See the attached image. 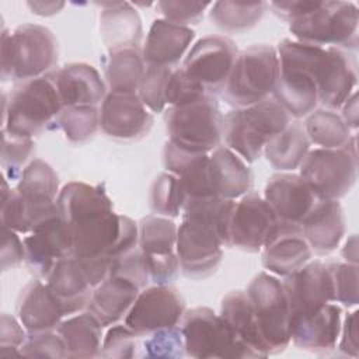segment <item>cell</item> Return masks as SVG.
I'll use <instances>...</instances> for the list:
<instances>
[{
    "label": "cell",
    "instance_id": "cell-1",
    "mask_svg": "<svg viewBox=\"0 0 359 359\" xmlns=\"http://www.w3.org/2000/svg\"><path fill=\"white\" fill-rule=\"evenodd\" d=\"M57 41L39 24L18 25L13 34L1 29V80L28 81L48 76L57 65Z\"/></svg>",
    "mask_w": 359,
    "mask_h": 359
},
{
    "label": "cell",
    "instance_id": "cell-2",
    "mask_svg": "<svg viewBox=\"0 0 359 359\" xmlns=\"http://www.w3.org/2000/svg\"><path fill=\"white\" fill-rule=\"evenodd\" d=\"M63 109L52 74L20 83L8 100L3 94V129L8 135H41Z\"/></svg>",
    "mask_w": 359,
    "mask_h": 359
},
{
    "label": "cell",
    "instance_id": "cell-3",
    "mask_svg": "<svg viewBox=\"0 0 359 359\" xmlns=\"http://www.w3.org/2000/svg\"><path fill=\"white\" fill-rule=\"evenodd\" d=\"M318 46L283 39L278 45L279 76L273 100L290 118H304L318 105V90L313 77V62Z\"/></svg>",
    "mask_w": 359,
    "mask_h": 359
},
{
    "label": "cell",
    "instance_id": "cell-4",
    "mask_svg": "<svg viewBox=\"0 0 359 359\" xmlns=\"http://www.w3.org/2000/svg\"><path fill=\"white\" fill-rule=\"evenodd\" d=\"M290 123V116L273 98L245 108H234L223 116L226 147L245 163L257 161L266 143Z\"/></svg>",
    "mask_w": 359,
    "mask_h": 359
},
{
    "label": "cell",
    "instance_id": "cell-5",
    "mask_svg": "<svg viewBox=\"0 0 359 359\" xmlns=\"http://www.w3.org/2000/svg\"><path fill=\"white\" fill-rule=\"evenodd\" d=\"M164 122L168 142L189 151L209 154L223 140V115L216 97L209 94L168 107Z\"/></svg>",
    "mask_w": 359,
    "mask_h": 359
},
{
    "label": "cell",
    "instance_id": "cell-6",
    "mask_svg": "<svg viewBox=\"0 0 359 359\" xmlns=\"http://www.w3.org/2000/svg\"><path fill=\"white\" fill-rule=\"evenodd\" d=\"M358 7L352 1H316L303 17L289 22V31L296 41L320 48H358Z\"/></svg>",
    "mask_w": 359,
    "mask_h": 359
},
{
    "label": "cell",
    "instance_id": "cell-7",
    "mask_svg": "<svg viewBox=\"0 0 359 359\" xmlns=\"http://www.w3.org/2000/svg\"><path fill=\"white\" fill-rule=\"evenodd\" d=\"M279 76V57L273 46L252 45L238 52L222 91L224 102L245 108L269 98Z\"/></svg>",
    "mask_w": 359,
    "mask_h": 359
},
{
    "label": "cell",
    "instance_id": "cell-8",
    "mask_svg": "<svg viewBox=\"0 0 359 359\" xmlns=\"http://www.w3.org/2000/svg\"><path fill=\"white\" fill-rule=\"evenodd\" d=\"M266 355L283 352L290 344V310L283 283L269 272L258 273L247 287Z\"/></svg>",
    "mask_w": 359,
    "mask_h": 359
},
{
    "label": "cell",
    "instance_id": "cell-9",
    "mask_svg": "<svg viewBox=\"0 0 359 359\" xmlns=\"http://www.w3.org/2000/svg\"><path fill=\"white\" fill-rule=\"evenodd\" d=\"M316 199L338 201L346 196L356 184V139L342 149H314L299 167Z\"/></svg>",
    "mask_w": 359,
    "mask_h": 359
},
{
    "label": "cell",
    "instance_id": "cell-10",
    "mask_svg": "<svg viewBox=\"0 0 359 359\" xmlns=\"http://www.w3.org/2000/svg\"><path fill=\"white\" fill-rule=\"evenodd\" d=\"M185 355L196 359L255 358L229 324L209 307L185 311L181 320Z\"/></svg>",
    "mask_w": 359,
    "mask_h": 359
},
{
    "label": "cell",
    "instance_id": "cell-11",
    "mask_svg": "<svg viewBox=\"0 0 359 359\" xmlns=\"http://www.w3.org/2000/svg\"><path fill=\"white\" fill-rule=\"evenodd\" d=\"M238 55L234 41L222 35L198 39L184 57V73L208 94L217 95L226 87Z\"/></svg>",
    "mask_w": 359,
    "mask_h": 359
},
{
    "label": "cell",
    "instance_id": "cell-12",
    "mask_svg": "<svg viewBox=\"0 0 359 359\" xmlns=\"http://www.w3.org/2000/svg\"><path fill=\"white\" fill-rule=\"evenodd\" d=\"M137 229V245L144 257L150 280L156 285H171L180 273L175 223L170 217L149 215L139 220Z\"/></svg>",
    "mask_w": 359,
    "mask_h": 359
},
{
    "label": "cell",
    "instance_id": "cell-13",
    "mask_svg": "<svg viewBox=\"0 0 359 359\" xmlns=\"http://www.w3.org/2000/svg\"><path fill=\"white\" fill-rule=\"evenodd\" d=\"M184 314L185 302L178 290L170 285H154L139 292L125 317V324L142 337L177 327Z\"/></svg>",
    "mask_w": 359,
    "mask_h": 359
},
{
    "label": "cell",
    "instance_id": "cell-14",
    "mask_svg": "<svg viewBox=\"0 0 359 359\" xmlns=\"http://www.w3.org/2000/svg\"><path fill=\"white\" fill-rule=\"evenodd\" d=\"M278 219L262 196L248 192L234 201L227 223V247L258 252L276 226Z\"/></svg>",
    "mask_w": 359,
    "mask_h": 359
},
{
    "label": "cell",
    "instance_id": "cell-15",
    "mask_svg": "<svg viewBox=\"0 0 359 359\" xmlns=\"http://www.w3.org/2000/svg\"><path fill=\"white\" fill-rule=\"evenodd\" d=\"M22 241L25 248V265L38 279H46L60 259L72 255V230L59 213L38 223Z\"/></svg>",
    "mask_w": 359,
    "mask_h": 359
},
{
    "label": "cell",
    "instance_id": "cell-16",
    "mask_svg": "<svg viewBox=\"0 0 359 359\" xmlns=\"http://www.w3.org/2000/svg\"><path fill=\"white\" fill-rule=\"evenodd\" d=\"M313 76L318 90V104L337 111L356 91V63L348 50L320 48L313 65Z\"/></svg>",
    "mask_w": 359,
    "mask_h": 359
},
{
    "label": "cell",
    "instance_id": "cell-17",
    "mask_svg": "<svg viewBox=\"0 0 359 359\" xmlns=\"http://www.w3.org/2000/svg\"><path fill=\"white\" fill-rule=\"evenodd\" d=\"M154 118L137 94L108 93L100 108V128L111 139L136 142L151 129Z\"/></svg>",
    "mask_w": 359,
    "mask_h": 359
},
{
    "label": "cell",
    "instance_id": "cell-18",
    "mask_svg": "<svg viewBox=\"0 0 359 359\" xmlns=\"http://www.w3.org/2000/svg\"><path fill=\"white\" fill-rule=\"evenodd\" d=\"M313 257L300 224L279 222L261 248L262 266L275 276L286 278L303 268Z\"/></svg>",
    "mask_w": 359,
    "mask_h": 359
},
{
    "label": "cell",
    "instance_id": "cell-19",
    "mask_svg": "<svg viewBox=\"0 0 359 359\" xmlns=\"http://www.w3.org/2000/svg\"><path fill=\"white\" fill-rule=\"evenodd\" d=\"M283 289L290 316L310 314L332 302L331 280L327 264L316 259L286 276Z\"/></svg>",
    "mask_w": 359,
    "mask_h": 359
},
{
    "label": "cell",
    "instance_id": "cell-20",
    "mask_svg": "<svg viewBox=\"0 0 359 359\" xmlns=\"http://www.w3.org/2000/svg\"><path fill=\"white\" fill-rule=\"evenodd\" d=\"M342 325V309L327 303L314 313L290 316V341L310 352H327L337 346Z\"/></svg>",
    "mask_w": 359,
    "mask_h": 359
},
{
    "label": "cell",
    "instance_id": "cell-21",
    "mask_svg": "<svg viewBox=\"0 0 359 359\" xmlns=\"http://www.w3.org/2000/svg\"><path fill=\"white\" fill-rule=\"evenodd\" d=\"M264 199L279 222L300 224L316 203V196L299 174L276 172L268 178Z\"/></svg>",
    "mask_w": 359,
    "mask_h": 359
},
{
    "label": "cell",
    "instance_id": "cell-22",
    "mask_svg": "<svg viewBox=\"0 0 359 359\" xmlns=\"http://www.w3.org/2000/svg\"><path fill=\"white\" fill-rule=\"evenodd\" d=\"M195 39V31L157 18L151 22L142 48V56L146 66L177 69L178 63L187 56Z\"/></svg>",
    "mask_w": 359,
    "mask_h": 359
},
{
    "label": "cell",
    "instance_id": "cell-23",
    "mask_svg": "<svg viewBox=\"0 0 359 359\" xmlns=\"http://www.w3.org/2000/svg\"><path fill=\"white\" fill-rule=\"evenodd\" d=\"M163 164L167 172H171L178 178L185 202L216 196L209 177V154L189 151L171 142H165L163 149Z\"/></svg>",
    "mask_w": 359,
    "mask_h": 359
},
{
    "label": "cell",
    "instance_id": "cell-24",
    "mask_svg": "<svg viewBox=\"0 0 359 359\" xmlns=\"http://www.w3.org/2000/svg\"><path fill=\"white\" fill-rule=\"evenodd\" d=\"M15 191L28 205L36 224L57 213L56 199L60 192L59 177L46 161L41 158L29 161L18 178Z\"/></svg>",
    "mask_w": 359,
    "mask_h": 359
},
{
    "label": "cell",
    "instance_id": "cell-25",
    "mask_svg": "<svg viewBox=\"0 0 359 359\" xmlns=\"http://www.w3.org/2000/svg\"><path fill=\"white\" fill-rule=\"evenodd\" d=\"M300 227L313 254L328 255L339 247L345 236L344 209L338 201L317 199Z\"/></svg>",
    "mask_w": 359,
    "mask_h": 359
},
{
    "label": "cell",
    "instance_id": "cell-26",
    "mask_svg": "<svg viewBox=\"0 0 359 359\" xmlns=\"http://www.w3.org/2000/svg\"><path fill=\"white\" fill-rule=\"evenodd\" d=\"M63 108L97 107L102 104L107 84L98 70L88 63H69L52 74Z\"/></svg>",
    "mask_w": 359,
    "mask_h": 359
},
{
    "label": "cell",
    "instance_id": "cell-27",
    "mask_svg": "<svg viewBox=\"0 0 359 359\" xmlns=\"http://www.w3.org/2000/svg\"><path fill=\"white\" fill-rule=\"evenodd\" d=\"M100 34L108 52L140 49L143 38L142 20L128 1L100 3Z\"/></svg>",
    "mask_w": 359,
    "mask_h": 359
},
{
    "label": "cell",
    "instance_id": "cell-28",
    "mask_svg": "<svg viewBox=\"0 0 359 359\" xmlns=\"http://www.w3.org/2000/svg\"><path fill=\"white\" fill-rule=\"evenodd\" d=\"M65 313L46 283L35 278L21 290L17 300V318L28 334L55 331Z\"/></svg>",
    "mask_w": 359,
    "mask_h": 359
},
{
    "label": "cell",
    "instance_id": "cell-29",
    "mask_svg": "<svg viewBox=\"0 0 359 359\" xmlns=\"http://www.w3.org/2000/svg\"><path fill=\"white\" fill-rule=\"evenodd\" d=\"M45 280L60 304L65 317L73 316L88 306L94 286L73 257L60 259Z\"/></svg>",
    "mask_w": 359,
    "mask_h": 359
},
{
    "label": "cell",
    "instance_id": "cell-30",
    "mask_svg": "<svg viewBox=\"0 0 359 359\" xmlns=\"http://www.w3.org/2000/svg\"><path fill=\"white\" fill-rule=\"evenodd\" d=\"M209 177L213 194L223 199H240L252 188L248 163L226 146H219L210 153Z\"/></svg>",
    "mask_w": 359,
    "mask_h": 359
},
{
    "label": "cell",
    "instance_id": "cell-31",
    "mask_svg": "<svg viewBox=\"0 0 359 359\" xmlns=\"http://www.w3.org/2000/svg\"><path fill=\"white\" fill-rule=\"evenodd\" d=\"M140 289L130 280L109 275L93 290V296L87 306L102 327H111L126 317L135 303Z\"/></svg>",
    "mask_w": 359,
    "mask_h": 359
},
{
    "label": "cell",
    "instance_id": "cell-32",
    "mask_svg": "<svg viewBox=\"0 0 359 359\" xmlns=\"http://www.w3.org/2000/svg\"><path fill=\"white\" fill-rule=\"evenodd\" d=\"M56 209L65 223L73 224L93 215L114 210V206L104 185L70 181L62 187Z\"/></svg>",
    "mask_w": 359,
    "mask_h": 359
},
{
    "label": "cell",
    "instance_id": "cell-33",
    "mask_svg": "<svg viewBox=\"0 0 359 359\" xmlns=\"http://www.w3.org/2000/svg\"><path fill=\"white\" fill-rule=\"evenodd\" d=\"M220 316L255 358H266L248 296L243 290L227 293L220 303Z\"/></svg>",
    "mask_w": 359,
    "mask_h": 359
},
{
    "label": "cell",
    "instance_id": "cell-34",
    "mask_svg": "<svg viewBox=\"0 0 359 359\" xmlns=\"http://www.w3.org/2000/svg\"><path fill=\"white\" fill-rule=\"evenodd\" d=\"M56 332L62 337L67 358H95L101 353L102 325L88 311L62 320Z\"/></svg>",
    "mask_w": 359,
    "mask_h": 359
},
{
    "label": "cell",
    "instance_id": "cell-35",
    "mask_svg": "<svg viewBox=\"0 0 359 359\" xmlns=\"http://www.w3.org/2000/svg\"><path fill=\"white\" fill-rule=\"evenodd\" d=\"M310 140L302 122H290L264 147L266 161L279 172H290L300 167L310 151Z\"/></svg>",
    "mask_w": 359,
    "mask_h": 359
},
{
    "label": "cell",
    "instance_id": "cell-36",
    "mask_svg": "<svg viewBox=\"0 0 359 359\" xmlns=\"http://www.w3.org/2000/svg\"><path fill=\"white\" fill-rule=\"evenodd\" d=\"M102 67L108 93L137 94L146 70L140 49L108 52L102 57Z\"/></svg>",
    "mask_w": 359,
    "mask_h": 359
},
{
    "label": "cell",
    "instance_id": "cell-37",
    "mask_svg": "<svg viewBox=\"0 0 359 359\" xmlns=\"http://www.w3.org/2000/svg\"><path fill=\"white\" fill-rule=\"evenodd\" d=\"M303 126L310 143L321 149H342L356 139L341 115L327 108L314 109L309 114Z\"/></svg>",
    "mask_w": 359,
    "mask_h": 359
},
{
    "label": "cell",
    "instance_id": "cell-38",
    "mask_svg": "<svg viewBox=\"0 0 359 359\" xmlns=\"http://www.w3.org/2000/svg\"><path fill=\"white\" fill-rule=\"evenodd\" d=\"M265 1H215L209 18L215 27L227 34H240L255 27L264 17Z\"/></svg>",
    "mask_w": 359,
    "mask_h": 359
},
{
    "label": "cell",
    "instance_id": "cell-39",
    "mask_svg": "<svg viewBox=\"0 0 359 359\" xmlns=\"http://www.w3.org/2000/svg\"><path fill=\"white\" fill-rule=\"evenodd\" d=\"M185 196L178 178L171 172H161L149 191V205L154 215L178 217L182 213Z\"/></svg>",
    "mask_w": 359,
    "mask_h": 359
},
{
    "label": "cell",
    "instance_id": "cell-40",
    "mask_svg": "<svg viewBox=\"0 0 359 359\" xmlns=\"http://www.w3.org/2000/svg\"><path fill=\"white\" fill-rule=\"evenodd\" d=\"M65 137L81 144L94 137L100 128V109L97 107H66L56 118Z\"/></svg>",
    "mask_w": 359,
    "mask_h": 359
},
{
    "label": "cell",
    "instance_id": "cell-41",
    "mask_svg": "<svg viewBox=\"0 0 359 359\" xmlns=\"http://www.w3.org/2000/svg\"><path fill=\"white\" fill-rule=\"evenodd\" d=\"M0 222H1V227L11 229L18 234H28L36 226L35 217L29 210L28 205L18 195L15 188L11 189L8 187L6 177H3V187H1Z\"/></svg>",
    "mask_w": 359,
    "mask_h": 359
},
{
    "label": "cell",
    "instance_id": "cell-42",
    "mask_svg": "<svg viewBox=\"0 0 359 359\" xmlns=\"http://www.w3.org/2000/svg\"><path fill=\"white\" fill-rule=\"evenodd\" d=\"M332 303H341L345 307H355L359 303V268L348 262L327 264Z\"/></svg>",
    "mask_w": 359,
    "mask_h": 359
},
{
    "label": "cell",
    "instance_id": "cell-43",
    "mask_svg": "<svg viewBox=\"0 0 359 359\" xmlns=\"http://www.w3.org/2000/svg\"><path fill=\"white\" fill-rule=\"evenodd\" d=\"M172 70L157 66H146L137 95L144 107L153 114H160L167 107L165 90Z\"/></svg>",
    "mask_w": 359,
    "mask_h": 359
},
{
    "label": "cell",
    "instance_id": "cell-44",
    "mask_svg": "<svg viewBox=\"0 0 359 359\" xmlns=\"http://www.w3.org/2000/svg\"><path fill=\"white\" fill-rule=\"evenodd\" d=\"M3 143H1V167L4 177H8L11 181L20 178L25 163L31 158L35 151L34 139L20 137L8 135L1 130Z\"/></svg>",
    "mask_w": 359,
    "mask_h": 359
},
{
    "label": "cell",
    "instance_id": "cell-45",
    "mask_svg": "<svg viewBox=\"0 0 359 359\" xmlns=\"http://www.w3.org/2000/svg\"><path fill=\"white\" fill-rule=\"evenodd\" d=\"M142 344V356L154 359H172L185 355V345L181 327H171L154 331Z\"/></svg>",
    "mask_w": 359,
    "mask_h": 359
},
{
    "label": "cell",
    "instance_id": "cell-46",
    "mask_svg": "<svg viewBox=\"0 0 359 359\" xmlns=\"http://www.w3.org/2000/svg\"><path fill=\"white\" fill-rule=\"evenodd\" d=\"M140 335L136 334L133 330H130L126 324L122 325H111V328L107 331L100 356L104 358H116V359H125V358H133L136 356V351L139 348V338Z\"/></svg>",
    "mask_w": 359,
    "mask_h": 359
},
{
    "label": "cell",
    "instance_id": "cell-47",
    "mask_svg": "<svg viewBox=\"0 0 359 359\" xmlns=\"http://www.w3.org/2000/svg\"><path fill=\"white\" fill-rule=\"evenodd\" d=\"M20 356L24 358H67V349L62 337L55 331L28 334L20 348Z\"/></svg>",
    "mask_w": 359,
    "mask_h": 359
},
{
    "label": "cell",
    "instance_id": "cell-48",
    "mask_svg": "<svg viewBox=\"0 0 359 359\" xmlns=\"http://www.w3.org/2000/svg\"><path fill=\"white\" fill-rule=\"evenodd\" d=\"M210 1H158L157 7L163 17L167 21H171L178 25L189 27L198 24L206 11L210 7Z\"/></svg>",
    "mask_w": 359,
    "mask_h": 359
},
{
    "label": "cell",
    "instance_id": "cell-49",
    "mask_svg": "<svg viewBox=\"0 0 359 359\" xmlns=\"http://www.w3.org/2000/svg\"><path fill=\"white\" fill-rule=\"evenodd\" d=\"M109 275L125 278L132 283H135L140 290L147 287L149 282H151L144 257L139 247L130 251L129 254L123 255L122 258L116 259L115 262H112Z\"/></svg>",
    "mask_w": 359,
    "mask_h": 359
},
{
    "label": "cell",
    "instance_id": "cell-50",
    "mask_svg": "<svg viewBox=\"0 0 359 359\" xmlns=\"http://www.w3.org/2000/svg\"><path fill=\"white\" fill-rule=\"evenodd\" d=\"M206 94L208 93L198 83L191 80L181 67H177L171 72L165 90V102L168 107L194 101Z\"/></svg>",
    "mask_w": 359,
    "mask_h": 359
},
{
    "label": "cell",
    "instance_id": "cell-51",
    "mask_svg": "<svg viewBox=\"0 0 359 359\" xmlns=\"http://www.w3.org/2000/svg\"><path fill=\"white\" fill-rule=\"evenodd\" d=\"M28 337L27 330L22 327L18 318L3 313L0 317V355L10 356L18 355L20 348Z\"/></svg>",
    "mask_w": 359,
    "mask_h": 359
},
{
    "label": "cell",
    "instance_id": "cell-52",
    "mask_svg": "<svg viewBox=\"0 0 359 359\" xmlns=\"http://www.w3.org/2000/svg\"><path fill=\"white\" fill-rule=\"evenodd\" d=\"M25 262V248L24 241L20 238L18 233L1 227V248H0V265L1 271H10Z\"/></svg>",
    "mask_w": 359,
    "mask_h": 359
},
{
    "label": "cell",
    "instance_id": "cell-53",
    "mask_svg": "<svg viewBox=\"0 0 359 359\" xmlns=\"http://www.w3.org/2000/svg\"><path fill=\"white\" fill-rule=\"evenodd\" d=\"M358 314L359 311L355 310L345 316L344 323L341 325L339 332V345L338 349L344 355L358 358L359 356V346H358Z\"/></svg>",
    "mask_w": 359,
    "mask_h": 359
},
{
    "label": "cell",
    "instance_id": "cell-54",
    "mask_svg": "<svg viewBox=\"0 0 359 359\" xmlns=\"http://www.w3.org/2000/svg\"><path fill=\"white\" fill-rule=\"evenodd\" d=\"M316 1H303V0H287V1H271L268 3L269 8L279 18L292 22L304 14H307Z\"/></svg>",
    "mask_w": 359,
    "mask_h": 359
},
{
    "label": "cell",
    "instance_id": "cell-55",
    "mask_svg": "<svg viewBox=\"0 0 359 359\" xmlns=\"http://www.w3.org/2000/svg\"><path fill=\"white\" fill-rule=\"evenodd\" d=\"M341 118L351 130H356L359 125V109H358V91H353L352 95L342 104Z\"/></svg>",
    "mask_w": 359,
    "mask_h": 359
},
{
    "label": "cell",
    "instance_id": "cell-56",
    "mask_svg": "<svg viewBox=\"0 0 359 359\" xmlns=\"http://www.w3.org/2000/svg\"><path fill=\"white\" fill-rule=\"evenodd\" d=\"M27 6L29 10L41 17H50L65 7V1H28Z\"/></svg>",
    "mask_w": 359,
    "mask_h": 359
},
{
    "label": "cell",
    "instance_id": "cell-57",
    "mask_svg": "<svg viewBox=\"0 0 359 359\" xmlns=\"http://www.w3.org/2000/svg\"><path fill=\"white\" fill-rule=\"evenodd\" d=\"M342 257L348 264L358 265V237H356V234H352L346 240V243L342 248Z\"/></svg>",
    "mask_w": 359,
    "mask_h": 359
}]
</instances>
